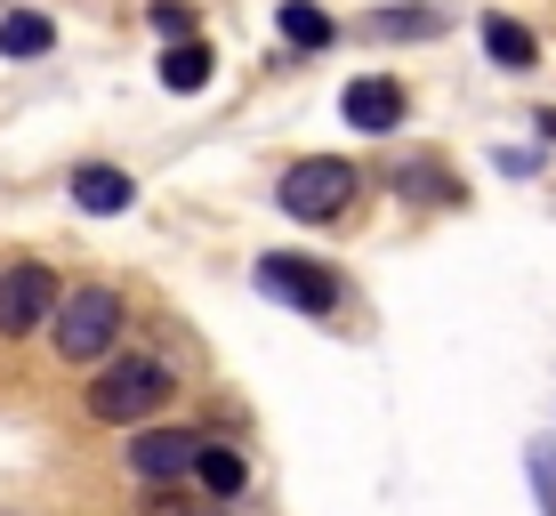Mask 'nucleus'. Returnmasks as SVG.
Returning <instances> with one entry per match:
<instances>
[{
  "label": "nucleus",
  "mask_w": 556,
  "mask_h": 516,
  "mask_svg": "<svg viewBox=\"0 0 556 516\" xmlns=\"http://www.w3.org/2000/svg\"><path fill=\"white\" fill-rule=\"evenodd\" d=\"M162 404H169V372L153 355H113L98 372V388H89V412L113 419V428H146Z\"/></svg>",
  "instance_id": "obj_1"
},
{
  "label": "nucleus",
  "mask_w": 556,
  "mask_h": 516,
  "mask_svg": "<svg viewBox=\"0 0 556 516\" xmlns=\"http://www.w3.org/2000/svg\"><path fill=\"white\" fill-rule=\"evenodd\" d=\"M355 194H363V178H355V162H339V154H306V162L282 169V186H275V202L306 226H331Z\"/></svg>",
  "instance_id": "obj_2"
},
{
  "label": "nucleus",
  "mask_w": 556,
  "mask_h": 516,
  "mask_svg": "<svg viewBox=\"0 0 556 516\" xmlns=\"http://www.w3.org/2000/svg\"><path fill=\"white\" fill-rule=\"evenodd\" d=\"M49 339H56V355L65 363H98V355H113V339H122V299L113 291H65L56 299V315H49Z\"/></svg>",
  "instance_id": "obj_3"
},
{
  "label": "nucleus",
  "mask_w": 556,
  "mask_h": 516,
  "mask_svg": "<svg viewBox=\"0 0 556 516\" xmlns=\"http://www.w3.org/2000/svg\"><path fill=\"white\" fill-rule=\"evenodd\" d=\"M49 315H56V275H49L41 259L9 266V275H0V331L25 339L33 323H49Z\"/></svg>",
  "instance_id": "obj_4"
},
{
  "label": "nucleus",
  "mask_w": 556,
  "mask_h": 516,
  "mask_svg": "<svg viewBox=\"0 0 556 516\" xmlns=\"http://www.w3.org/2000/svg\"><path fill=\"white\" fill-rule=\"evenodd\" d=\"M258 291L291 299V307H306V315L339 307V275H323V266H306V259H258Z\"/></svg>",
  "instance_id": "obj_5"
},
{
  "label": "nucleus",
  "mask_w": 556,
  "mask_h": 516,
  "mask_svg": "<svg viewBox=\"0 0 556 516\" xmlns=\"http://www.w3.org/2000/svg\"><path fill=\"white\" fill-rule=\"evenodd\" d=\"M129 468H138L146 484H178V476L202 468V436H186V428H146L138 444H129Z\"/></svg>",
  "instance_id": "obj_6"
},
{
  "label": "nucleus",
  "mask_w": 556,
  "mask_h": 516,
  "mask_svg": "<svg viewBox=\"0 0 556 516\" xmlns=\"http://www.w3.org/2000/svg\"><path fill=\"white\" fill-rule=\"evenodd\" d=\"M348 122L371 129V138H388V129H404V89L388 81V73H371V81H348Z\"/></svg>",
  "instance_id": "obj_7"
},
{
  "label": "nucleus",
  "mask_w": 556,
  "mask_h": 516,
  "mask_svg": "<svg viewBox=\"0 0 556 516\" xmlns=\"http://www.w3.org/2000/svg\"><path fill=\"white\" fill-rule=\"evenodd\" d=\"M355 33L363 41H435V33H444V9H371Z\"/></svg>",
  "instance_id": "obj_8"
},
{
  "label": "nucleus",
  "mask_w": 556,
  "mask_h": 516,
  "mask_svg": "<svg viewBox=\"0 0 556 516\" xmlns=\"http://www.w3.org/2000/svg\"><path fill=\"white\" fill-rule=\"evenodd\" d=\"M73 202L98 210V218H122V210L138 202V186H129L122 169H81V178H73Z\"/></svg>",
  "instance_id": "obj_9"
},
{
  "label": "nucleus",
  "mask_w": 556,
  "mask_h": 516,
  "mask_svg": "<svg viewBox=\"0 0 556 516\" xmlns=\"http://www.w3.org/2000/svg\"><path fill=\"white\" fill-rule=\"evenodd\" d=\"M49 41H56L49 16H33V9H9V16H0V56H41Z\"/></svg>",
  "instance_id": "obj_10"
},
{
  "label": "nucleus",
  "mask_w": 556,
  "mask_h": 516,
  "mask_svg": "<svg viewBox=\"0 0 556 516\" xmlns=\"http://www.w3.org/2000/svg\"><path fill=\"white\" fill-rule=\"evenodd\" d=\"M162 81L178 89V98H194V89L210 81V49H202V41H169V49H162Z\"/></svg>",
  "instance_id": "obj_11"
},
{
  "label": "nucleus",
  "mask_w": 556,
  "mask_h": 516,
  "mask_svg": "<svg viewBox=\"0 0 556 516\" xmlns=\"http://www.w3.org/2000/svg\"><path fill=\"white\" fill-rule=\"evenodd\" d=\"M275 25H282V41H291V49H331V16H323L315 0H282Z\"/></svg>",
  "instance_id": "obj_12"
},
{
  "label": "nucleus",
  "mask_w": 556,
  "mask_h": 516,
  "mask_svg": "<svg viewBox=\"0 0 556 516\" xmlns=\"http://www.w3.org/2000/svg\"><path fill=\"white\" fill-rule=\"evenodd\" d=\"M484 49H492V56H501V65H508V73H525V65H532V56H541V49H532V33H525V25H516V16H484Z\"/></svg>",
  "instance_id": "obj_13"
},
{
  "label": "nucleus",
  "mask_w": 556,
  "mask_h": 516,
  "mask_svg": "<svg viewBox=\"0 0 556 516\" xmlns=\"http://www.w3.org/2000/svg\"><path fill=\"white\" fill-rule=\"evenodd\" d=\"M194 476H202L210 492H218V501H235L251 468H242V452H235V444H202V468H194Z\"/></svg>",
  "instance_id": "obj_14"
},
{
  "label": "nucleus",
  "mask_w": 556,
  "mask_h": 516,
  "mask_svg": "<svg viewBox=\"0 0 556 516\" xmlns=\"http://www.w3.org/2000/svg\"><path fill=\"white\" fill-rule=\"evenodd\" d=\"M153 33H162V41H194V9H186V0H153Z\"/></svg>",
  "instance_id": "obj_15"
}]
</instances>
